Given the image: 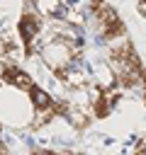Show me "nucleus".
Instances as JSON below:
<instances>
[{"label":"nucleus","mask_w":146,"mask_h":155,"mask_svg":"<svg viewBox=\"0 0 146 155\" xmlns=\"http://www.w3.org/2000/svg\"><path fill=\"white\" fill-rule=\"evenodd\" d=\"M32 7L41 19H58L63 12V0H32Z\"/></svg>","instance_id":"7ed1b4c3"},{"label":"nucleus","mask_w":146,"mask_h":155,"mask_svg":"<svg viewBox=\"0 0 146 155\" xmlns=\"http://www.w3.org/2000/svg\"><path fill=\"white\" fill-rule=\"evenodd\" d=\"M27 94H29V102H32L34 109H51V107L56 104V97H54L46 87H41L39 82H34V85L27 90Z\"/></svg>","instance_id":"f03ea898"},{"label":"nucleus","mask_w":146,"mask_h":155,"mask_svg":"<svg viewBox=\"0 0 146 155\" xmlns=\"http://www.w3.org/2000/svg\"><path fill=\"white\" fill-rule=\"evenodd\" d=\"M131 155H146V138H141V140L136 143V148H134Z\"/></svg>","instance_id":"20e7f679"},{"label":"nucleus","mask_w":146,"mask_h":155,"mask_svg":"<svg viewBox=\"0 0 146 155\" xmlns=\"http://www.w3.org/2000/svg\"><path fill=\"white\" fill-rule=\"evenodd\" d=\"M32 155H61V153H56V150H51V148H36Z\"/></svg>","instance_id":"39448f33"},{"label":"nucleus","mask_w":146,"mask_h":155,"mask_svg":"<svg viewBox=\"0 0 146 155\" xmlns=\"http://www.w3.org/2000/svg\"><path fill=\"white\" fill-rule=\"evenodd\" d=\"M32 119L34 107L29 102V94L24 90L0 82V124L12 128H27L32 126Z\"/></svg>","instance_id":"f257e3e1"}]
</instances>
